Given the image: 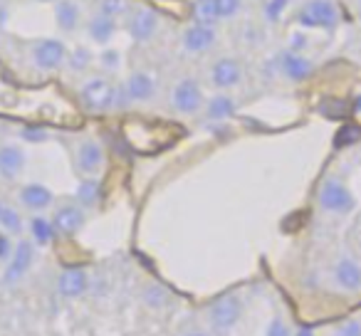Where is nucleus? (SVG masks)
<instances>
[{"label":"nucleus","instance_id":"nucleus-1","mask_svg":"<svg viewBox=\"0 0 361 336\" xmlns=\"http://www.w3.org/2000/svg\"><path fill=\"white\" fill-rule=\"evenodd\" d=\"M240 314H243V299L235 292L221 294L208 306V321H211L213 329H218V331H231L233 326L240 321Z\"/></svg>","mask_w":361,"mask_h":336},{"label":"nucleus","instance_id":"nucleus-2","mask_svg":"<svg viewBox=\"0 0 361 336\" xmlns=\"http://www.w3.org/2000/svg\"><path fill=\"white\" fill-rule=\"evenodd\" d=\"M319 208L326 213H336V216H346L356 208V201L351 191L339 181V178H326L319 188Z\"/></svg>","mask_w":361,"mask_h":336},{"label":"nucleus","instance_id":"nucleus-3","mask_svg":"<svg viewBox=\"0 0 361 336\" xmlns=\"http://www.w3.org/2000/svg\"><path fill=\"white\" fill-rule=\"evenodd\" d=\"M302 27H322V30H334L339 25V11L331 0H310L297 15Z\"/></svg>","mask_w":361,"mask_h":336},{"label":"nucleus","instance_id":"nucleus-4","mask_svg":"<svg viewBox=\"0 0 361 336\" xmlns=\"http://www.w3.org/2000/svg\"><path fill=\"white\" fill-rule=\"evenodd\" d=\"M67 62V45L55 37H47V40L35 42L32 47V65L42 72H55L60 70Z\"/></svg>","mask_w":361,"mask_h":336},{"label":"nucleus","instance_id":"nucleus-5","mask_svg":"<svg viewBox=\"0 0 361 336\" xmlns=\"http://www.w3.org/2000/svg\"><path fill=\"white\" fill-rule=\"evenodd\" d=\"M32 260H35V250H32V242L20 240L13 247L11 262H8L6 272H3V285L6 287H16L18 282H23V277L30 272Z\"/></svg>","mask_w":361,"mask_h":336},{"label":"nucleus","instance_id":"nucleus-6","mask_svg":"<svg viewBox=\"0 0 361 336\" xmlns=\"http://www.w3.org/2000/svg\"><path fill=\"white\" fill-rule=\"evenodd\" d=\"M171 104L178 114L183 116H191L201 109L203 104V92H201V85L196 80H180L176 82L173 92H171Z\"/></svg>","mask_w":361,"mask_h":336},{"label":"nucleus","instance_id":"nucleus-7","mask_svg":"<svg viewBox=\"0 0 361 336\" xmlns=\"http://www.w3.org/2000/svg\"><path fill=\"white\" fill-rule=\"evenodd\" d=\"M114 94L116 89L102 77H94V80H90L82 87V99H85V104L90 109H109V106H114Z\"/></svg>","mask_w":361,"mask_h":336},{"label":"nucleus","instance_id":"nucleus-8","mask_svg":"<svg viewBox=\"0 0 361 336\" xmlns=\"http://www.w3.org/2000/svg\"><path fill=\"white\" fill-rule=\"evenodd\" d=\"M126 30H129L134 42H149L151 37L156 35V30H159V18H156V13L149 11V8H139V11H134V15L129 18Z\"/></svg>","mask_w":361,"mask_h":336},{"label":"nucleus","instance_id":"nucleus-9","mask_svg":"<svg viewBox=\"0 0 361 336\" xmlns=\"http://www.w3.org/2000/svg\"><path fill=\"white\" fill-rule=\"evenodd\" d=\"M85 223H87V218H85V211H82L80 206H62V208H57L55 218H52L55 232H60V235H65V237L80 232Z\"/></svg>","mask_w":361,"mask_h":336},{"label":"nucleus","instance_id":"nucleus-10","mask_svg":"<svg viewBox=\"0 0 361 336\" xmlns=\"http://www.w3.org/2000/svg\"><path fill=\"white\" fill-rule=\"evenodd\" d=\"M25 151L16 144L0 146V178L13 181L25 171Z\"/></svg>","mask_w":361,"mask_h":336},{"label":"nucleus","instance_id":"nucleus-11","mask_svg":"<svg viewBox=\"0 0 361 336\" xmlns=\"http://www.w3.org/2000/svg\"><path fill=\"white\" fill-rule=\"evenodd\" d=\"M277 67H280L282 77L290 82H305L312 75V62L300 52H282L277 57Z\"/></svg>","mask_w":361,"mask_h":336},{"label":"nucleus","instance_id":"nucleus-12","mask_svg":"<svg viewBox=\"0 0 361 336\" xmlns=\"http://www.w3.org/2000/svg\"><path fill=\"white\" fill-rule=\"evenodd\" d=\"M213 45H216V30H213V25L196 23V25H191L183 32V50L186 52L198 55V52H208Z\"/></svg>","mask_w":361,"mask_h":336},{"label":"nucleus","instance_id":"nucleus-13","mask_svg":"<svg viewBox=\"0 0 361 336\" xmlns=\"http://www.w3.org/2000/svg\"><path fill=\"white\" fill-rule=\"evenodd\" d=\"M18 201L23 203L25 211H32V213H42L52 206V191L42 183H27V186L20 188L18 193Z\"/></svg>","mask_w":361,"mask_h":336},{"label":"nucleus","instance_id":"nucleus-14","mask_svg":"<svg viewBox=\"0 0 361 336\" xmlns=\"http://www.w3.org/2000/svg\"><path fill=\"white\" fill-rule=\"evenodd\" d=\"M334 282L344 292H361V265L351 257H341L334 265Z\"/></svg>","mask_w":361,"mask_h":336},{"label":"nucleus","instance_id":"nucleus-15","mask_svg":"<svg viewBox=\"0 0 361 336\" xmlns=\"http://www.w3.org/2000/svg\"><path fill=\"white\" fill-rule=\"evenodd\" d=\"M87 290H90V275L85 270H65L57 277V292H60V297L77 299V297L87 294Z\"/></svg>","mask_w":361,"mask_h":336},{"label":"nucleus","instance_id":"nucleus-16","mask_svg":"<svg viewBox=\"0 0 361 336\" xmlns=\"http://www.w3.org/2000/svg\"><path fill=\"white\" fill-rule=\"evenodd\" d=\"M243 72H240V65H238L233 57H223L213 65L211 70V82L218 87V89H233V87L240 82Z\"/></svg>","mask_w":361,"mask_h":336},{"label":"nucleus","instance_id":"nucleus-17","mask_svg":"<svg viewBox=\"0 0 361 336\" xmlns=\"http://www.w3.org/2000/svg\"><path fill=\"white\" fill-rule=\"evenodd\" d=\"M102 163H104V151L97 141H82L80 149H77V166L82 171L94 176L102 171Z\"/></svg>","mask_w":361,"mask_h":336},{"label":"nucleus","instance_id":"nucleus-18","mask_svg":"<svg viewBox=\"0 0 361 336\" xmlns=\"http://www.w3.org/2000/svg\"><path fill=\"white\" fill-rule=\"evenodd\" d=\"M154 89H156L154 77L146 75V72H134L124 85V92H126V97H129V101L151 99V97H154Z\"/></svg>","mask_w":361,"mask_h":336},{"label":"nucleus","instance_id":"nucleus-19","mask_svg":"<svg viewBox=\"0 0 361 336\" xmlns=\"http://www.w3.org/2000/svg\"><path fill=\"white\" fill-rule=\"evenodd\" d=\"M55 20L62 32L77 30V25H80V6H77L75 0H57Z\"/></svg>","mask_w":361,"mask_h":336},{"label":"nucleus","instance_id":"nucleus-20","mask_svg":"<svg viewBox=\"0 0 361 336\" xmlns=\"http://www.w3.org/2000/svg\"><path fill=\"white\" fill-rule=\"evenodd\" d=\"M87 32H90V37L97 42V45H106V42L114 37V32H116V23L111 20V18H106V15H94L90 20V25H87Z\"/></svg>","mask_w":361,"mask_h":336},{"label":"nucleus","instance_id":"nucleus-21","mask_svg":"<svg viewBox=\"0 0 361 336\" xmlns=\"http://www.w3.org/2000/svg\"><path fill=\"white\" fill-rule=\"evenodd\" d=\"M206 111H208V119L226 121V119H231V116L235 114V101H233L228 94H216L211 101H208Z\"/></svg>","mask_w":361,"mask_h":336},{"label":"nucleus","instance_id":"nucleus-22","mask_svg":"<svg viewBox=\"0 0 361 336\" xmlns=\"http://www.w3.org/2000/svg\"><path fill=\"white\" fill-rule=\"evenodd\" d=\"M30 232L37 245H50L52 237H55V225H52V220H47L45 216H37L35 213V216L30 218Z\"/></svg>","mask_w":361,"mask_h":336},{"label":"nucleus","instance_id":"nucleus-23","mask_svg":"<svg viewBox=\"0 0 361 336\" xmlns=\"http://www.w3.org/2000/svg\"><path fill=\"white\" fill-rule=\"evenodd\" d=\"M193 18L201 25H213L216 20H221L216 0H193Z\"/></svg>","mask_w":361,"mask_h":336},{"label":"nucleus","instance_id":"nucleus-24","mask_svg":"<svg viewBox=\"0 0 361 336\" xmlns=\"http://www.w3.org/2000/svg\"><path fill=\"white\" fill-rule=\"evenodd\" d=\"M144 304L149 309H164L171 304V292L164 285H149L144 290Z\"/></svg>","mask_w":361,"mask_h":336},{"label":"nucleus","instance_id":"nucleus-25","mask_svg":"<svg viewBox=\"0 0 361 336\" xmlns=\"http://www.w3.org/2000/svg\"><path fill=\"white\" fill-rule=\"evenodd\" d=\"M75 198H77V203H82L85 208L97 206V201H99V181H94V178L82 181L75 191Z\"/></svg>","mask_w":361,"mask_h":336},{"label":"nucleus","instance_id":"nucleus-26","mask_svg":"<svg viewBox=\"0 0 361 336\" xmlns=\"http://www.w3.org/2000/svg\"><path fill=\"white\" fill-rule=\"evenodd\" d=\"M361 141V126L356 124H344L334 136V146L336 149H346V146H354Z\"/></svg>","mask_w":361,"mask_h":336},{"label":"nucleus","instance_id":"nucleus-27","mask_svg":"<svg viewBox=\"0 0 361 336\" xmlns=\"http://www.w3.org/2000/svg\"><path fill=\"white\" fill-rule=\"evenodd\" d=\"M67 65H70V70L72 72H85L87 67L92 65V52H90V47H75V50L67 55Z\"/></svg>","mask_w":361,"mask_h":336},{"label":"nucleus","instance_id":"nucleus-28","mask_svg":"<svg viewBox=\"0 0 361 336\" xmlns=\"http://www.w3.org/2000/svg\"><path fill=\"white\" fill-rule=\"evenodd\" d=\"M0 225L6 228L8 232L23 230V220H20V216H18V211H13L11 206H3V203H0Z\"/></svg>","mask_w":361,"mask_h":336},{"label":"nucleus","instance_id":"nucleus-29","mask_svg":"<svg viewBox=\"0 0 361 336\" xmlns=\"http://www.w3.org/2000/svg\"><path fill=\"white\" fill-rule=\"evenodd\" d=\"M124 8H126L124 0H102V3H99V13H102V15H106V18H111V20H114L116 15H121V13H124Z\"/></svg>","mask_w":361,"mask_h":336},{"label":"nucleus","instance_id":"nucleus-30","mask_svg":"<svg viewBox=\"0 0 361 336\" xmlns=\"http://www.w3.org/2000/svg\"><path fill=\"white\" fill-rule=\"evenodd\" d=\"M216 6H218V15L221 18H233L240 11L243 0H216Z\"/></svg>","mask_w":361,"mask_h":336},{"label":"nucleus","instance_id":"nucleus-31","mask_svg":"<svg viewBox=\"0 0 361 336\" xmlns=\"http://www.w3.org/2000/svg\"><path fill=\"white\" fill-rule=\"evenodd\" d=\"M99 60H102V67H104V70H109V72H114L116 67L121 65V57H119V52H116V50H104L99 55Z\"/></svg>","mask_w":361,"mask_h":336},{"label":"nucleus","instance_id":"nucleus-32","mask_svg":"<svg viewBox=\"0 0 361 336\" xmlns=\"http://www.w3.org/2000/svg\"><path fill=\"white\" fill-rule=\"evenodd\" d=\"M287 3H290V0H270V3H267V8H265L267 20H277V18L285 13Z\"/></svg>","mask_w":361,"mask_h":336},{"label":"nucleus","instance_id":"nucleus-33","mask_svg":"<svg viewBox=\"0 0 361 336\" xmlns=\"http://www.w3.org/2000/svg\"><path fill=\"white\" fill-rule=\"evenodd\" d=\"M265 336H290V329H287L285 319H280V316H275V319L267 324V331Z\"/></svg>","mask_w":361,"mask_h":336},{"label":"nucleus","instance_id":"nucleus-34","mask_svg":"<svg viewBox=\"0 0 361 336\" xmlns=\"http://www.w3.org/2000/svg\"><path fill=\"white\" fill-rule=\"evenodd\" d=\"M336 336H361V321L346 319L344 324L336 329Z\"/></svg>","mask_w":361,"mask_h":336},{"label":"nucleus","instance_id":"nucleus-35","mask_svg":"<svg viewBox=\"0 0 361 336\" xmlns=\"http://www.w3.org/2000/svg\"><path fill=\"white\" fill-rule=\"evenodd\" d=\"M20 136H23L25 141H32V144H42V141H45L50 134H47L45 129H23V131H20Z\"/></svg>","mask_w":361,"mask_h":336},{"label":"nucleus","instance_id":"nucleus-36","mask_svg":"<svg viewBox=\"0 0 361 336\" xmlns=\"http://www.w3.org/2000/svg\"><path fill=\"white\" fill-rule=\"evenodd\" d=\"M307 47V37L302 35V32H295V35L290 37V52H302Z\"/></svg>","mask_w":361,"mask_h":336},{"label":"nucleus","instance_id":"nucleus-37","mask_svg":"<svg viewBox=\"0 0 361 336\" xmlns=\"http://www.w3.org/2000/svg\"><path fill=\"white\" fill-rule=\"evenodd\" d=\"M11 255H13V245H11V240H8V237L0 235V260H6V257H11Z\"/></svg>","mask_w":361,"mask_h":336},{"label":"nucleus","instance_id":"nucleus-38","mask_svg":"<svg viewBox=\"0 0 361 336\" xmlns=\"http://www.w3.org/2000/svg\"><path fill=\"white\" fill-rule=\"evenodd\" d=\"M6 25H8V8L0 6V30H6Z\"/></svg>","mask_w":361,"mask_h":336},{"label":"nucleus","instance_id":"nucleus-39","mask_svg":"<svg viewBox=\"0 0 361 336\" xmlns=\"http://www.w3.org/2000/svg\"><path fill=\"white\" fill-rule=\"evenodd\" d=\"M295 336H314V331L312 329H305V326H302V329H297V334Z\"/></svg>","mask_w":361,"mask_h":336},{"label":"nucleus","instance_id":"nucleus-40","mask_svg":"<svg viewBox=\"0 0 361 336\" xmlns=\"http://www.w3.org/2000/svg\"><path fill=\"white\" fill-rule=\"evenodd\" d=\"M354 109L361 114V94H356V99H354Z\"/></svg>","mask_w":361,"mask_h":336},{"label":"nucleus","instance_id":"nucleus-41","mask_svg":"<svg viewBox=\"0 0 361 336\" xmlns=\"http://www.w3.org/2000/svg\"><path fill=\"white\" fill-rule=\"evenodd\" d=\"M186 336H208V334H206V331H188Z\"/></svg>","mask_w":361,"mask_h":336},{"label":"nucleus","instance_id":"nucleus-42","mask_svg":"<svg viewBox=\"0 0 361 336\" xmlns=\"http://www.w3.org/2000/svg\"><path fill=\"white\" fill-rule=\"evenodd\" d=\"M37 3H55V0H37Z\"/></svg>","mask_w":361,"mask_h":336},{"label":"nucleus","instance_id":"nucleus-43","mask_svg":"<svg viewBox=\"0 0 361 336\" xmlns=\"http://www.w3.org/2000/svg\"><path fill=\"white\" fill-rule=\"evenodd\" d=\"M356 6H359V13H361V0H356Z\"/></svg>","mask_w":361,"mask_h":336}]
</instances>
